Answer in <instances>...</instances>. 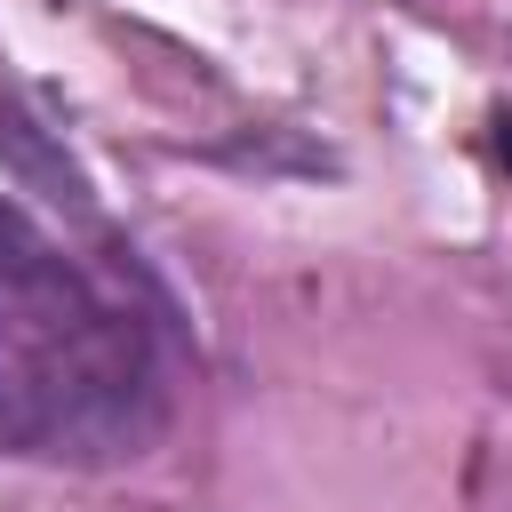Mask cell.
Here are the masks:
<instances>
[{
	"instance_id": "2",
	"label": "cell",
	"mask_w": 512,
	"mask_h": 512,
	"mask_svg": "<svg viewBox=\"0 0 512 512\" xmlns=\"http://www.w3.org/2000/svg\"><path fill=\"white\" fill-rule=\"evenodd\" d=\"M496 168H504V176H512V104H504V112H496Z\"/></svg>"
},
{
	"instance_id": "1",
	"label": "cell",
	"mask_w": 512,
	"mask_h": 512,
	"mask_svg": "<svg viewBox=\"0 0 512 512\" xmlns=\"http://www.w3.org/2000/svg\"><path fill=\"white\" fill-rule=\"evenodd\" d=\"M168 424L152 312L0 192V448L48 464L136 456Z\"/></svg>"
}]
</instances>
